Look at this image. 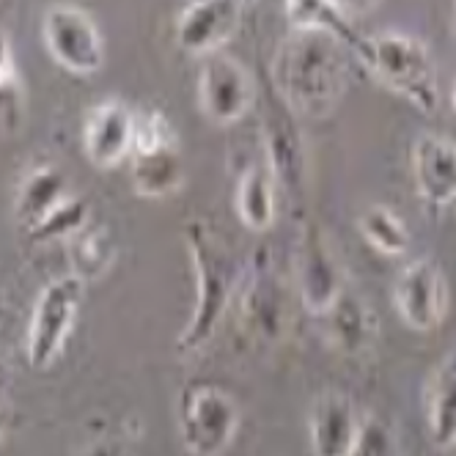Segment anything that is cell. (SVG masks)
<instances>
[{"label": "cell", "mask_w": 456, "mask_h": 456, "mask_svg": "<svg viewBox=\"0 0 456 456\" xmlns=\"http://www.w3.org/2000/svg\"><path fill=\"white\" fill-rule=\"evenodd\" d=\"M182 240L195 278V300L190 319L176 338V352L192 354L207 346L220 330L228 308L234 305L245 265L207 220H190Z\"/></svg>", "instance_id": "6da1fadb"}, {"label": "cell", "mask_w": 456, "mask_h": 456, "mask_svg": "<svg viewBox=\"0 0 456 456\" xmlns=\"http://www.w3.org/2000/svg\"><path fill=\"white\" fill-rule=\"evenodd\" d=\"M344 45L322 30H291L278 47L273 80L291 110L311 118L328 116L346 91Z\"/></svg>", "instance_id": "7a4b0ae2"}, {"label": "cell", "mask_w": 456, "mask_h": 456, "mask_svg": "<svg viewBox=\"0 0 456 456\" xmlns=\"http://www.w3.org/2000/svg\"><path fill=\"white\" fill-rule=\"evenodd\" d=\"M357 58L371 75H377L390 91H396L420 113L437 110V67L427 42L412 34H402V30H385L379 37H366Z\"/></svg>", "instance_id": "3957f363"}, {"label": "cell", "mask_w": 456, "mask_h": 456, "mask_svg": "<svg viewBox=\"0 0 456 456\" xmlns=\"http://www.w3.org/2000/svg\"><path fill=\"white\" fill-rule=\"evenodd\" d=\"M240 404L212 382H192L179 396V440L190 456H223L240 432Z\"/></svg>", "instance_id": "277c9868"}, {"label": "cell", "mask_w": 456, "mask_h": 456, "mask_svg": "<svg viewBox=\"0 0 456 456\" xmlns=\"http://www.w3.org/2000/svg\"><path fill=\"white\" fill-rule=\"evenodd\" d=\"M135 146H133V184L143 199H168L184 184V159L179 135L168 116L149 108L135 113Z\"/></svg>", "instance_id": "5b68a950"}, {"label": "cell", "mask_w": 456, "mask_h": 456, "mask_svg": "<svg viewBox=\"0 0 456 456\" xmlns=\"http://www.w3.org/2000/svg\"><path fill=\"white\" fill-rule=\"evenodd\" d=\"M291 295L270 256L258 250L253 262L245 265V275L240 283L237 297L240 300V324L245 336L253 344H278L291 322Z\"/></svg>", "instance_id": "8992f818"}, {"label": "cell", "mask_w": 456, "mask_h": 456, "mask_svg": "<svg viewBox=\"0 0 456 456\" xmlns=\"http://www.w3.org/2000/svg\"><path fill=\"white\" fill-rule=\"evenodd\" d=\"M83 281L77 275H61L45 283L30 311L25 354L34 369H50L67 346L83 305Z\"/></svg>", "instance_id": "52a82bcc"}, {"label": "cell", "mask_w": 456, "mask_h": 456, "mask_svg": "<svg viewBox=\"0 0 456 456\" xmlns=\"http://www.w3.org/2000/svg\"><path fill=\"white\" fill-rule=\"evenodd\" d=\"M346 289V270L336 242L316 220H305L295 250V291L311 316H322Z\"/></svg>", "instance_id": "ba28073f"}, {"label": "cell", "mask_w": 456, "mask_h": 456, "mask_svg": "<svg viewBox=\"0 0 456 456\" xmlns=\"http://www.w3.org/2000/svg\"><path fill=\"white\" fill-rule=\"evenodd\" d=\"M42 39L47 53L69 75H96L105 67V39L100 25L80 6L58 4L42 20Z\"/></svg>", "instance_id": "9c48e42d"}, {"label": "cell", "mask_w": 456, "mask_h": 456, "mask_svg": "<svg viewBox=\"0 0 456 456\" xmlns=\"http://www.w3.org/2000/svg\"><path fill=\"white\" fill-rule=\"evenodd\" d=\"M394 305L399 319L415 333L440 328L451 305V286L435 258H415L402 267L394 283Z\"/></svg>", "instance_id": "30bf717a"}, {"label": "cell", "mask_w": 456, "mask_h": 456, "mask_svg": "<svg viewBox=\"0 0 456 456\" xmlns=\"http://www.w3.org/2000/svg\"><path fill=\"white\" fill-rule=\"evenodd\" d=\"M256 100L250 72L228 53H212L204 58L199 72V108L204 118L217 126L237 124L248 116Z\"/></svg>", "instance_id": "8fae6325"}, {"label": "cell", "mask_w": 456, "mask_h": 456, "mask_svg": "<svg viewBox=\"0 0 456 456\" xmlns=\"http://www.w3.org/2000/svg\"><path fill=\"white\" fill-rule=\"evenodd\" d=\"M135 118L138 116L118 100H105L88 110L83 126V149L91 166L110 171L126 157H133Z\"/></svg>", "instance_id": "7c38bea8"}, {"label": "cell", "mask_w": 456, "mask_h": 456, "mask_svg": "<svg viewBox=\"0 0 456 456\" xmlns=\"http://www.w3.org/2000/svg\"><path fill=\"white\" fill-rule=\"evenodd\" d=\"M245 0H192L176 17V45L187 55H212L234 37Z\"/></svg>", "instance_id": "4fadbf2b"}, {"label": "cell", "mask_w": 456, "mask_h": 456, "mask_svg": "<svg viewBox=\"0 0 456 456\" xmlns=\"http://www.w3.org/2000/svg\"><path fill=\"white\" fill-rule=\"evenodd\" d=\"M363 415L341 390H324L308 412V440L314 456H349L363 429Z\"/></svg>", "instance_id": "5bb4252c"}, {"label": "cell", "mask_w": 456, "mask_h": 456, "mask_svg": "<svg viewBox=\"0 0 456 456\" xmlns=\"http://www.w3.org/2000/svg\"><path fill=\"white\" fill-rule=\"evenodd\" d=\"M412 179L423 204L445 209L456 204V141L420 135L412 143Z\"/></svg>", "instance_id": "9a60e30c"}, {"label": "cell", "mask_w": 456, "mask_h": 456, "mask_svg": "<svg viewBox=\"0 0 456 456\" xmlns=\"http://www.w3.org/2000/svg\"><path fill=\"white\" fill-rule=\"evenodd\" d=\"M328 341L349 357L366 354L377 344V319L369 303L346 286L341 297L319 316Z\"/></svg>", "instance_id": "2e32d148"}, {"label": "cell", "mask_w": 456, "mask_h": 456, "mask_svg": "<svg viewBox=\"0 0 456 456\" xmlns=\"http://www.w3.org/2000/svg\"><path fill=\"white\" fill-rule=\"evenodd\" d=\"M72 199L69 179L53 162L34 166L20 182L14 195V220L22 232H34V228L47 220L63 201Z\"/></svg>", "instance_id": "e0dca14e"}, {"label": "cell", "mask_w": 456, "mask_h": 456, "mask_svg": "<svg viewBox=\"0 0 456 456\" xmlns=\"http://www.w3.org/2000/svg\"><path fill=\"white\" fill-rule=\"evenodd\" d=\"M278 176L270 166L267 154L248 162L237 190H234V209L240 223L248 232H270L278 220Z\"/></svg>", "instance_id": "ac0fdd59"}, {"label": "cell", "mask_w": 456, "mask_h": 456, "mask_svg": "<svg viewBox=\"0 0 456 456\" xmlns=\"http://www.w3.org/2000/svg\"><path fill=\"white\" fill-rule=\"evenodd\" d=\"M427 427L435 448L456 445V346L448 349L432 374L427 396Z\"/></svg>", "instance_id": "d6986e66"}, {"label": "cell", "mask_w": 456, "mask_h": 456, "mask_svg": "<svg viewBox=\"0 0 456 456\" xmlns=\"http://www.w3.org/2000/svg\"><path fill=\"white\" fill-rule=\"evenodd\" d=\"M286 20L295 30H322V34L336 37L349 53L361 55L366 37L352 28V20L338 12L333 0H283Z\"/></svg>", "instance_id": "ffe728a7"}, {"label": "cell", "mask_w": 456, "mask_h": 456, "mask_svg": "<svg viewBox=\"0 0 456 456\" xmlns=\"http://www.w3.org/2000/svg\"><path fill=\"white\" fill-rule=\"evenodd\" d=\"M69 262L72 275H77L83 283L102 278L113 262H116V242L105 225H86L69 240Z\"/></svg>", "instance_id": "44dd1931"}, {"label": "cell", "mask_w": 456, "mask_h": 456, "mask_svg": "<svg viewBox=\"0 0 456 456\" xmlns=\"http://www.w3.org/2000/svg\"><path fill=\"white\" fill-rule=\"evenodd\" d=\"M357 232L382 256H404L410 250V228L387 204H371L357 217Z\"/></svg>", "instance_id": "7402d4cb"}, {"label": "cell", "mask_w": 456, "mask_h": 456, "mask_svg": "<svg viewBox=\"0 0 456 456\" xmlns=\"http://www.w3.org/2000/svg\"><path fill=\"white\" fill-rule=\"evenodd\" d=\"M25 113V88L17 69V58L12 50L9 37L0 30V129L6 135H14L22 126Z\"/></svg>", "instance_id": "603a6c76"}, {"label": "cell", "mask_w": 456, "mask_h": 456, "mask_svg": "<svg viewBox=\"0 0 456 456\" xmlns=\"http://www.w3.org/2000/svg\"><path fill=\"white\" fill-rule=\"evenodd\" d=\"M91 223V209L86 199H72L63 201L47 220H42L34 232H30V242H55V240H72L80 228H86Z\"/></svg>", "instance_id": "cb8c5ba5"}, {"label": "cell", "mask_w": 456, "mask_h": 456, "mask_svg": "<svg viewBox=\"0 0 456 456\" xmlns=\"http://www.w3.org/2000/svg\"><path fill=\"white\" fill-rule=\"evenodd\" d=\"M349 456H399L394 429L382 418L366 415L361 437H357V445L352 448Z\"/></svg>", "instance_id": "d4e9b609"}, {"label": "cell", "mask_w": 456, "mask_h": 456, "mask_svg": "<svg viewBox=\"0 0 456 456\" xmlns=\"http://www.w3.org/2000/svg\"><path fill=\"white\" fill-rule=\"evenodd\" d=\"M83 456H126V445L121 440H113V437L96 440L83 451Z\"/></svg>", "instance_id": "484cf974"}, {"label": "cell", "mask_w": 456, "mask_h": 456, "mask_svg": "<svg viewBox=\"0 0 456 456\" xmlns=\"http://www.w3.org/2000/svg\"><path fill=\"white\" fill-rule=\"evenodd\" d=\"M333 4L338 6L341 14H346L352 20V17H363L369 12H374L379 6V0H333Z\"/></svg>", "instance_id": "4316f807"}, {"label": "cell", "mask_w": 456, "mask_h": 456, "mask_svg": "<svg viewBox=\"0 0 456 456\" xmlns=\"http://www.w3.org/2000/svg\"><path fill=\"white\" fill-rule=\"evenodd\" d=\"M451 108L456 113V80H453V88H451Z\"/></svg>", "instance_id": "83f0119b"}, {"label": "cell", "mask_w": 456, "mask_h": 456, "mask_svg": "<svg viewBox=\"0 0 456 456\" xmlns=\"http://www.w3.org/2000/svg\"><path fill=\"white\" fill-rule=\"evenodd\" d=\"M0 435H4V418H0Z\"/></svg>", "instance_id": "f1b7e54d"}]
</instances>
